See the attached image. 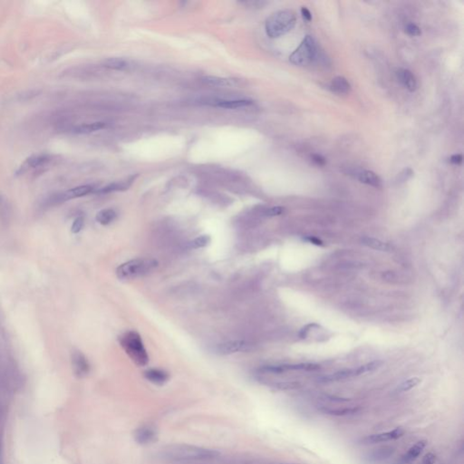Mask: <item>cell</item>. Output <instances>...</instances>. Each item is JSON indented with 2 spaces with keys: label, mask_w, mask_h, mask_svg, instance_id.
<instances>
[{
  "label": "cell",
  "mask_w": 464,
  "mask_h": 464,
  "mask_svg": "<svg viewBox=\"0 0 464 464\" xmlns=\"http://www.w3.org/2000/svg\"><path fill=\"white\" fill-rule=\"evenodd\" d=\"M163 453L165 458L176 461L212 459L219 454L216 450L188 444L170 445L163 450Z\"/></svg>",
  "instance_id": "6da1fadb"
},
{
  "label": "cell",
  "mask_w": 464,
  "mask_h": 464,
  "mask_svg": "<svg viewBox=\"0 0 464 464\" xmlns=\"http://www.w3.org/2000/svg\"><path fill=\"white\" fill-rule=\"evenodd\" d=\"M157 267L158 261L155 259H132L120 265L116 269V275L122 281H131L148 275Z\"/></svg>",
  "instance_id": "7a4b0ae2"
},
{
  "label": "cell",
  "mask_w": 464,
  "mask_h": 464,
  "mask_svg": "<svg viewBox=\"0 0 464 464\" xmlns=\"http://www.w3.org/2000/svg\"><path fill=\"white\" fill-rule=\"evenodd\" d=\"M297 17L292 10H280L266 21V33L270 39H278L288 33L296 25Z\"/></svg>",
  "instance_id": "3957f363"
},
{
  "label": "cell",
  "mask_w": 464,
  "mask_h": 464,
  "mask_svg": "<svg viewBox=\"0 0 464 464\" xmlns=\"http://www.w3.org/2000/svg\"><path fill=\"white\" fill-rule=\"evenodd\" d=\"M120 345L134 364L145 366L149 363V355L144 347L141 335L135 331H128L120 337Z\"/></svg>",
  "instance_id": "277c9868"
},
{
  "label": "cell",
  "mask_w": 464,
  "mask_h": 464,
  "mask_svg": "<svg viewBox=\"0 0 464 464\" xmlns=\"http://www.w3.org/2000/svg\"><path fill=\"white\" fill-rule=\"evenodd\" d=\"M316 55V43L310 36H306L299 47L290 55L289 61L295 66L304 67L311 64Z\"/></svg>",
  "instance_id": "5b68a950"
},
{
  "label": "cell",
  "mask_w": 464,
  "mask_h": 464,
  "mask_svg": "<svg viewBox=\"0 0 464 464\" xmlns=\"http://www.w3.org/2000/svg\"><path fill=\"white\" fill-rule=\"evenodd\" d=\"M382 364H383L382 361H373V362H370L368 364L361 365V366L356 367V368L345 369V370H341V371H337L335 373L322 376L319 379V381L323 382V383H332V382L343 381V380H346L348 378L359 376V375L364 374V373L373 372L374 370L379 368L380 366H382Z\"/></svg>",
  "instance_id": "8992f818"
},
{
  "label": "cell",
  "mask_w": 464,
  "mask_h": 464,
  "mask_svg": "<svg viewBox=\"0 0 464 464\" xmlns=\"http://www.w3.org/2000/svg\"><path fill=\"white\" fill-rule=\"evenodd\" d=\"M320 369V365L316 364H278V365H265L259 368V373L280 374L289 371H316Z\"/></svg>",
  "instance_id": "52a82bcc"
},
{
  "label": "cell",
  "mask_w": 464,
  "mask_h": 464,
  "mask_svg": "<svg viewBox=\"0 0 464 464\" xmlns=\"http://www.w3.org/2000/svg\"><path fill=\"white\" fill-rule=\"evenodd\" d=\"M405 431L402 428H395L392 431H385V432H381V433H376V434H372V435L365 436L362 438L360 440V443L364 445H373L381 443V442H386L390 440H397L404 435Z\"/></svg>",
  "instance_id": "ba28073f"
},
{
  "label": "cell",
  "mask_w": 464,
  "mask_h": 464,
  "mask_svg": "<svg viewBox=\"0 0 464 464\" xmlns=\"http://www.w3.org/2000/svg\"><path fill=\"white\" fill-rule=\"evenodd\" d=\"M205 104L206 105H209V106L219 107V108L235 110V109L245 108V107L251 106V105H253V102L251 100H248V99H235V100L212 99V100L207 101Z\"/></svg>",
  "instance_id": "9c48e42d"
},
{
  "label": "cell",
  "mask_w": 464,
  "mask_h": 464,
  "mask_svg": "<svg viewBox=\"0 0 464 464\" xmlns=\"http://www.w3.org/2000/svg\"><path fill=\"white\" fill-rule=\"evenodd\" d=\"M73 368L75 374L77 377L83 378L87 376L90 372V364L85 354L80 351L74 352L72 355Z\"/></svg>",
  "instance_id": "30bf717a"
},
{
  "label": "cell",
  "mask_w": 464,
  "mask_h": 464,
  "mask_svg": "<svg viewBox=\"0 0 464 464\" xmlns=\"http://www.w3.org/2000/svg\"><path fill=\"white\" fill-rule=\"evenodd\" d=\"M351 175H353L356 180H358L359 182L370 185V186L375 187V188H380L382 186L381 179L376 173H373L372 171L364 170V169H357V170L353 171L351 173Z\"/></svg>",
  "instance_id": "8fae6325"
},
{
  "label": "cell",
  "mask_w": 464,
  "mask_h": 464,
  "mask_svg": "<svg viewBox=\"0 0 464 464\" xmlns=\"http://www.w3.org/2000/svg\"><path fill=\"white\" fill-rule=\"evenodd\" d=\"M248 346L247 343L242 340H231L222 343L216 347L217 353L220 354H231L243 351Z\"/></svg>",
  "instance_id": "7c38bea8"
},
{
  "label": "cell",
  "mask_w": 464,
  "mask_h": 464,
  "mask_svg": "<svg viewBox=\"0 0 464 464\" xmlns=\"http://www.w3.org/2000/svg\"><path fill=\"white\" fill-rule=\"evenodd\" d=\"M156 437V431L151 426L144 425L134 431V440L140 444H148Z\"/></svg>",
  "instance_id": "4fadbf2b"
},
{
  "label": "cell",
  "mask_w": 464,
  "mask_h": 464,
  "mask_svg": "<svg viewBox=\"0 0 464 464\" xmlns=\"http://www.w3.org/2000/svg\"><path fill=\"white\" fill-rule=\"evenodd\" d=\"M397 79L410 92H414L417 88V81L412 73L404 68H399L396 71Z\"/></svg>",
  "instance_id": "5bb4252c"
},
{
  "label": "cell",
  "mask_w": 464,
  "mask_h": 464,
  "mask_svg": "<svg viewBox=\"0 0 464 464\" xmlns=\"http://www.w3.org/2000/svg\"><path fill=\"white\" fill-rule=\"evenodd\" d=\"M51 161V156L48 154H41V155H34L28 159L21 167V172L24 173L30 169H39L46 166Z\"/></svg>",
  "instance_id": "9a60e30c"
},
{
  "label": "cell",
  "mask_w": 464,
  "mask_h": 464,
  "mask_svg": "<svg viewBox=\"0 0 464 464\" xmlns=\"http://www.w3.org/2000/svg\"><path fill=\"white\" fill-rule=\"evenodd\" d=\"M426 444H427L426 440H419L413 446H411L410 450H408L406 453L402 456V458L401 459V463L409 464L411 463V461L415 460L419 457V455L422 452L423 449L425 448Z\"/></svg>",
  "instance_id": "2e32d148"
},
{
  "label": "cell",
  "mask_w": 464,
  "mask_h": 464,
  "mask_svg": "<svg viewBox=\"0 0 464 464\" xmlns=\"http://www.w3.org/2000/svg\"><path fill=\"white\" fill-rule=\"evenodd\" d=\"M144 377L151 383L158 385H163L169 380V374L163 370L160 369H149L144 372Z\"/></svg>",
  "instance_id": "e0dca14e"
},
{
  "label": "cell",
  "mask_w": 464,
  "mask_h": 464,
  "mask_svg": "<svg viewBox=\"0 0 464 464\" xmlns=\"http://www.w3.org/2000/svg\"><path fill=\"white\" fill-rule=\"evenodd\" d=\"M361 243L368 247V248H371V249H375V250H378V251H383V252H389V251H392V246H391L390 244H388L386 242H383L382 240L380 239H374V238H371V237H364L361 239Z\"/></svg>",
  "instance_id": "ac0fdd59"
},
{
  "label": "cell",
  "mask_w": 464,
  "mask_h": 464,
  "mask_svg": "<svg viewBox=\"0 0 464 464\" xmlns=\"http://www.w3.org/2000/svg\"><path fill=\"white\" fill-rule=\"evenodd\" d=\"M94 191V188L90 185H82V186L76 187L74 189H71L69 191L65 192L62 194L63 201H67V200H72L76 198H80L84 197L91 193Z\"/></svg>",
  "instance_id": "d6986e66"
},
{
  "label": "cell",
  "mask_w": 464,
  "mask_h": 464,
  "mask_svg": "<svg viewBox=\"0 0 464 464\" xmlns=\"http://www.w3.org/2000/svg\"><path fill=\"white\" fill-rule=\"evenodd\" d=\"M332 91L338 95H346L351 91V85L344 77H336L331 82Z\"/></svg>",
  "instance_id": "ffe728a7"
},
{
  "label": "cell",
  "mask_w": 464,
  "mask_h": 464,
  "mask_svg": "<svg viewBox=\"0 0 464 464\" xmlns=\"http://www.w3.org/2000/svg\"><path fill=\"white\" fill-rule=\"evenodd\" d=\"M201 81L211 87H233L237 85V82L235 81L234 79L224 78V77H211V76L202 77Z\"/></svg>",
  "instance_id": "44dd1931"
},
{
  "label": "cell",
  "mask_w": 464,
  "mask_h": 464,
  "mask_svg": "<svg viewBox=\"0 0 464 464\" xmlns=\"http://www.w3.org/2000/svg\"><path fill=\"white\" fill-rule=\"evenodd\" d=\"M106 127V123L103 122H96V123H91V124H83V125H77V127L74 128V133L79 134H88L95 133L97 131L105 129Z\"/></svg>",
  "instance_id": "7402d4cb"
},
{
  "label": "cell",
  "mask_w": 464,
  "mask_h": 464,
  "mask_svg": "<svg viewBox=\"0 0 464 464\" xmlns=\"http://www.w3.org/2000/svg\"><path fill=\"white\" fill-rule=\"evenodd\" d=\"M134 181V177H132L129 180L127 181H125V182H115V183H111L109 185L107 186L104 187L102 188L101 190L98 191L99 193H109V192H119V191H125L129 188L132 183Z\"/></svg>",
  "instance_id": "603a6c76"
},
{
  "label": "cell",
  "mask_w": 464,
  "mask_h": 464,
  "mask_svg": "<svg viewBox=\"0 0 464 464\" xmlns=\"http://www.w3.org/2000/svg\"><path fill=\"white\" fill-rule=\"evenodd\" d=\"M117 218V214L114 210L112 209H105L99 211L96 214V221L100 223L102 225H109L112 222L115 221V219Z\"/></svg>",
  "instance_id": "cb8c5ba5"
},
{
  "label": "cell",
  "mask_w": 464,
  "mask_h": 464,
  "mask_svg": "<svg viewBox=\"0 0 464 464\" xmlns=\"http://www.w3.org/2000/svg\"><path fill=\"white\" fill-rule=\"evenodd\" d=\"M103 66L112 70L123 71V70H126L129 67V64L125 59L115 58L106 59V61L103 63Z\"/></svg>",
  "instance_id": "d4e9b609"
},
{
  "label": "cell",
  "mask_w": 464,
  "mask_h": 464,
  "mask_svg": "<svg viewBox=\"0 0 464 464\" xmlns=\"http://www.w3.org/2000/svg\"><path fill=\"white\" fill-rule=\"evenodd\" d=\"M394 450L392 449V447H385V448H383V449H378V450H374L373 451L371 454L369 455V460H373V461H379V460H383V459H386L389 456L393 453Z\"/></svg>",
  "instance_id": "484cf974"
},
{
  "label": "cell",
  "mask_w": 464,
  "mask_h": 464,
  "mask_svg": "<svg viewBox=\"0 0 464 464\" xmlns=\"http://www.w3.org/2000/svg\"><path fill=\"white\" fill-rule=\"evenodd\" d=\"M421 383V379L418 377H412L408 379L406 381L402 382L401 384L398 385L397 388L395 389L396 392H408L411 390L412 388L416 387L419 383Z\"/></svg>",
  "instance_id": "4316f807"
},
{
  "label": "cell",
  "mask_w": 464,
  "mask_h": 464,
  "mask_svg": "<svg viewBox=\"0 0 464 464\" xmlns=\"http://www.w3.org/2000/svg\"><path fill=\"white\" fill-rule=\"evenodd\" d=\"M359 411L358 408H342V409H325L323 410L324 412L331 415H335V416H345V415H350L354 414L355 412Z\"/></svg>",
  "instance_id": "83f0119b"
},
{
  "label": "cell",
  "mask_w": 464,
  "mask_h": 464,
  "mask_svg": "<svg viewBox=\"0 0 464 464\" xmlns=\"http://www.w3.org/2000/svg\"><path fill=\"white\" fill-rule=\"evenodd\" d=\"M211 243V237L209 235H201L191 242L192 249H202Z\"/></svg>",
  "instance_id": "f1b7e54d"
},
{
  "label": "cell",
  "mask_w": 464,
  "mask_h": 464,
  "mask_svg": "<svg viewBox=\"0 0 464 464\" xmlns=\"http://www.w3.org/2000/svg\"><path fill=\"white\" fill-rule=\"evenodd\" d=\"M274 386L279 390H293L300 386V383L297 382H279L274 384Z\"/></svg>",
  "instance_id": "f546056e"
},
{
  "label": "cell",
  "mask_w": 464,
  "mask_h": 464,
  "mask_svg": "<svg viewBox=\"0 0 464 464\" xmlns=\"http://www.w3.org/2000/svg\"><path fill=\"white\" fill-rule=\"evenodd\" d=\"M284 212H285V208H283L281 206H275V207L268 208L264 211V215L268 216V217H276V216L282 215Z\"/></svg>",
  "instance_id": "4dcf8cb0"
},
{
  "label": "cell",
  "mask_w": 464,
  "mask_h": 464,
  "mask_svg": "<svg viewBox=\"0 0 464 464\" xmlns=\"http://www.w3.org/2000/svg\"><path fill=\"white\" fill-rule=\"evenodd\" d=\"M84 224H85L84 218H83V217H78V218H77V219L75 220L74 223H73L71 231H72L73 233H75V234L79 233V232L83 230Z\"/></svg>",
  "instance_id": "1f68e13d"
},
{
  "label": "cell",
  "mask_w": 464,
  "mask_h": 464,
  "mask_svg": "<svg viewBox=\"0 0 464 464\" xmlns=\"http://www.w3.org/2000/svg\"><path fill=\"white\" fill-rule=\"evenodd\" d=\"M405 31L409 36H411V37H418L421 33V29H419V27H417L416 25L412 24V23L407 25Z\"/></svg>",
  "instance_id": "d6a6232c"
},
{
  "label": "cell",
  "mask_w": 464,
  "mask_h": 464,
  "mask_svg": "<svg viewBox=\"0 0 464 464\" xmlns=\"http://www.w3.org/2000/svg\"><path fill=\"white\" fill-rule=\"evenodd\" d=\"M436 461V455L432 452H428L424 455L422 459V464H434Z\"/></svg>",
  "instance_id": "836d02e7"
},
{
  "label": "cell",
  "mask_w": 464,
  "mask_h": 464,
  "mask_svg": "<svg viewBox=\"0 0 464 464\" xmlns=\"http://www.w3.org/2000/svg\"><path fill=\"white\" fill-rule=\"evenodd\" d=\"M311 157L313 162L316 163V164H317V165H319V166H324L325 163H326L325 159L324 158L323 156L319 155V154H313Z\"/></svg>",
  "instance_id": "e575fe53"
},
{
  "label": "cell",
  "mask_w": 464,
  "mask_h": 464,
  "mask_svg": "<svg viewBox=\"0 0 464 464\" xmlns=\"http://www.w3.org/2000/svg\"><path fill=\"white\" fill-rule=\"evenodd\" d=\"M301 14L303 19L307 21V22H310L312 20V14L311 12L309 10L306 9V7H303L301 9Z\"/></svg>",
  "instance_id": "d590c367"
},
{
  "label": "cell",
  "mask_w": 464,
  "mask_h": 464,
  "mask_svg": "<svg viewBox=\"0 0 464 464\" xmlns=\"http://www.w3.org/2000/svg\"><path fill=\"white\" fill-rule=\"evenodd\" d=\"M411 174H412V172H411V169H405V170H403V172H402V173L399 174L398 178H399L402 182H405L407 179L411 176Z\"/></svg>",
  "instance_id": "8d00e7d4"
},
{
  "label": "cell",
  "mask_w": 464,
  "mask_h": 464,
  "mask_svg": "<svg viewBox=\"0 0 464 464\" xmlns=\"http://www.w3.org/2000/svg\"><path fill=\"white\" fill-rule=\"evenodd\" d=\"M450 163H453V164H460L461 162H462V156L460 154H454L452 155L450 159Z\"/></svg>",
  "instance_id": "74e56055"
},
{
  "label": "cell",
  "mask_w": 464,
  "mask_h": 464,
  "mask_svg": "<svg viewBox=\"0 0 464 464\" xmlns=\"http://www.w3.org/2000/svg\"><path fill=\"white\" fill-rule=\"evenodd\" d=\"M307 240H309V241L312 242L313 244H316L317 245V246L322 245V242H321L320 240H319V239H316V238H308Z\"/></svg>",
  "instance_id": "f35d334b"
},
{
  "label": "cell",
  "mask_w": 464,
  "mask_h": 464,
  "mask_svg": "<svg viewBox=\"0 0 464 464\" xmlns=\"http://www.w3.org/2000/svg\"><path fill=\"white\" fill-rule=\"evenodd\" d=\"M279 464H287V463H279Z\"/></svg>",
  "instance_id": "ab89813d"
}]
</instances>
